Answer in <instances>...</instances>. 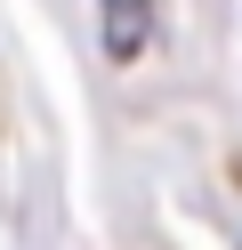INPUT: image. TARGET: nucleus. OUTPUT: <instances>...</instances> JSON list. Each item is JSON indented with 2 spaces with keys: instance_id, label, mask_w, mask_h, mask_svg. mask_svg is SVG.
Segmentation results:
<instances>
[{
  "instance_id": "f257e3e1",
  "label": "nucleus",
  "mask_w": 242,
  "mask_h": 250,
  "mask_svg": "<svg viewBox=\"0 0 242 250\" xmlns=\"http://www.w3.org/2000/svg\"><path fill=\"white\" fill-rule=\"evenodd\" d=\"M97 24H105V57H145L154 41V0H97Z\"/></svg>"
}]
</instances>
